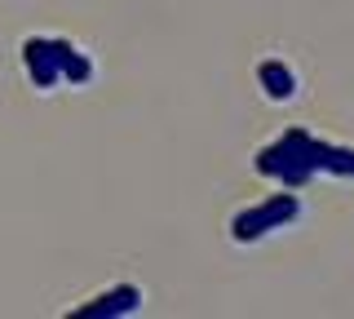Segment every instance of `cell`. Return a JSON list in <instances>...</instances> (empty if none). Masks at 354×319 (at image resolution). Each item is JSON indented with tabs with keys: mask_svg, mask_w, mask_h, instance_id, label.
<instances>
[{
	"mask_svg": "<svg viewBox=\"0 0 354 319\" xmlns=\"http://www.w3.org/2000/svg\"><path fill=\"white\" fill-rule=\"evenodd\" d=\"M297 213V204L292 200H274V204H266V208H257V213H243L239 222H235V235L239 239H252V235H266L270 226H279V222H288V217Z\"/></svg>",
	"mask_w": 354,
	"mask_h": 319,
	"instance_id": "1",
	"label": "cell"
}]
</instances>
